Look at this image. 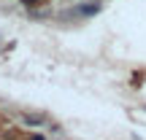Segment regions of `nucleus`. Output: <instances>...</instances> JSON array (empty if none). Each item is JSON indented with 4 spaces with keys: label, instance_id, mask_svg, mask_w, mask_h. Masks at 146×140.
Here are the masks:
<instances>
[{
    "label": "nucleus",
    "instance_id": "f03ea898",
    "mask_svg": "<svg viewBox=\"0 0 146 140\" xmlns=\"http://www.w3.org/2000/svg\"><path fill=\"white\" fill-rule=\"evenodd\" d=\"M25 124H30V127H38V124H41V119H38V116H25Z\"/></svg>",
    "mask_w": 146,
    "mask_h": 140
},
{
    "label": "nucleus",
    "instance_id": "7ed1b4c3",
    "mask_svg": "<svg viewBox=\"0 0 146 140\" xmlns=\"http://www.w3.org/2000/svg\"><path fill=\"white\" fill-rule=\"evenodd\" d=\"M19 3H25V5H38V0H19Z\"/></svg>",
    "mask_w": 146,
    "mask_h": 140
},
{
    "label": "nucleus",
    "instance_id": "20e7f679",
    "mask_svg": "<svg viewBox=\"0 0 146 140\" xmlns=\"http://www.w3.org/2000/svg\"><path fill=\"white\" fill-rule=\"evenodd\" d=\"M30 140H46V137H43V135H33Z\"/></svg>",
    "mask_w": 146,
    "mask_h": 140
},
{
    "label": "nucleus",
    "instance_id": "f257e3e1",
    "mask_svg": "<svg viewBox=\"0 0 146 140\" xmlns=\"http://www.w3.org/2000/svg\"><path fill=\"white\" fill-rule=\"evenodd\" d=\"M100 11V3H84V5H78L76 8V14H81V16H95Z\"/></svg>",
    "mask_w": 146,
    "mask_h": 140
}]
</instances>
